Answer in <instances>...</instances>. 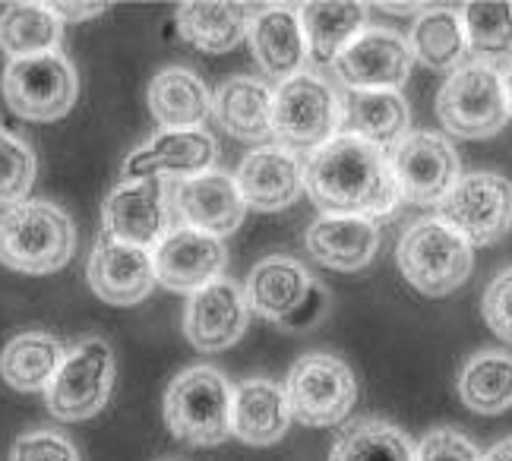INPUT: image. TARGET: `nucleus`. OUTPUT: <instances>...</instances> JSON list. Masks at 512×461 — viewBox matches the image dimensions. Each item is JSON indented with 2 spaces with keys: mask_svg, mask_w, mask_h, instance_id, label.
Masks as SVG:
<instances>
[{
  "mask_svg": "<svg viewBox=\"0 0 512 461\" xmlns=\"http://www.w3.org/2000/svg\"><path fill=\"white\" fill-rule=\"evenodd\" d=\"M304 190L332 218H383L402 203L389 155L358 136L339 133L307 158Z\"/></svg>",
  "mask_w": 512,
  "mask_h": 461,
  "instance_id": "nucleus-1",
  "label": "nucleus"
},
{
  "mask_svg": "<svg viewBox=\"0 0 512 461\" xmlns=\"http://www.w3.org/2000/svg\"><path fill=\"white\" fill-rule=\"evenodd\" d=\"M76 250L73 218L45 199H26L0 215V263L23 275H48Z\"/></svg>",
  "mask_w": 512,
  "mask_h": 461,
  "instance_id": "nucleus-2",
  "label": "nucleus"
},
{
  "mask_svg": "<svg viewBox=\"0 0 512 461\" xmlns=\"http://www.w3.org/2000/svg\"><path fill=\"white\" fill-rule=\"evenodd\" d=\"M234 389L215 367L181 370L165 392V424L187 446H222L231 436Z\"/></svg>",
  "mask_w": 512,
  "mask_h": 461,
  "instance_id": "nucleus-3",
  "label": "nucleus"
},
{
  "mask_svg": "<svg viewBox=\"0 0 512 461\" xmlns=\"http://www.w3.org/2000/svg\"><path fill=\"white\" fill-rule=\"evenodd\" d=\"M396 259L405 282L427 297H446L462 288L475 266L471 244L440 218L411 225L399 240Z\"/></svg>",
  "mask_w": 512,
  "mask_h": 461,
  "instance_id": "nucleus-4",
  "label": "nucleus"
},
{
  "mask_svg": "<svg viewBox=\"0 0 512 461\" xmlns=\"http://www.w3.org/2000/svg\"><path fill=\"white\" fill-rule=\"evenodd\" d=\"M272 95V136L282 149L317 152L342 133V98L317 73H298Z\"/></svg>",
  "mask_w": 512,
  "mask_h": 461,
  "instance_id": "nucleus-5",
  "label": "nucleus"
},
{
  "mask_svg": "<svg viewBox=\"0 0 512 461\" xmlns=\"http://www.w3.org/2000/svg\"><path fill=\"white\" fill-rule=\"evenodd\" d=\"M437 117L459 139L497 136L509 120L503 76L478 60L456 67L437 95Z\"/></svg>",
  "mask_w": 512,
  "mask_h": 461,
  "instance_id": "nucleus-6",
  "label": "nucleus"
},
{
  "mask_svg": "<svg viewBox=\"0 0 512 461\" xmlns=\"http://www.w3.org/2000/svg\"><path fill=\"white\" fill-rule=\"evenodd\" d=\"M291 420L304 427H336L358 402L354 370L336 354H304L285 379Z\"/></svg>",
  "mask_w": 512,
  "mask_h": 461,
  "instance_id": "nucleus-7",
  "label": "nucleus"
},
{
  "mask_svg": "<svg viewBox=\"0 0 512 461\" xmlns=\"http://www.w3.org/2000/svg\"><path fill=\"white\" fill-rule=\"evenodd\" d=\"M437 218L471 247H490L512 228V180L497 171L462 174L437 206Z\"/></svg>",
  "mask_w": 512,
  "mask_h": 461,
  "instance_id": "nucleus-8",
  "label": "nucleus"
},
{
  "mask_svg": "<svg viewBox=\"0 0 512 461\" xmlns=\"http://www.w3.org/2000/svg\"><path fill=\"white\" fill-rule=\"evenodd\" d=\"M80 79L70 60L61 51L10 60L4 70V98L16 117L48 124L61 120L76 105Z\"/></svg>",
  "mask_w": 512,
  "mask_h": 461,
  "instance_id": "nucleus-9",
  "label": "nucleus"
},
{
  "mask_svg": "<svg viewBox=\"0 0 512 461\" xmlns=\"http://www.w3.org/2000/svg\"><path fill=\"white\" fill-rule=\"evenodd\" d=\"M114 386V351L105 338H86L67 351L61 370L45 392L54 420H89L108 405Z\"/></svg>",
  "mask_w": 512,
  "mask_h": 461,
  "instance_id": "nucleus-10",
  "label": "nucleus"
},
{
  "mask_svg": "<svg viewBox=\"0 0 512 461\" xmlns=\"http://www.w3.org/2000/svg\"><path fill=\"white\" fill-rule=\"evenodd\" d=\"M392 177L402 193V203L415 206H440V199L459 184L462 162L456 146L440 133H408L402 143L389 152Z\"/></svg>",
  "mask_w": 512,
  "mask_h": 461,
  "instance_id": "nucleus-11",
  "label": "nucleus"
},
{
  "mask_svg": "<svg viewBox=\"0 0 512 461\" xmlns=\"http://www.w3.org/2000/svg\"><path fill=\"white\" fill-rule=\"evenodd\" d=\"M411 67L415 54L408 38L389 29H364L332 60V73L348 92H399L408 83Z\"/></svg>",
  "mask_w": 512,
  "mask_h": 461,
  "instance_id": "nucleus-12",
  "label": "nucleus"
},
{
  "mask_svg": "<svg viewBox=\"0 0 512 461\" xmlns=\"http://www.w3.org/2000/svg\"><path fill=\"white\" fill-rule=\"evenodd\" d=\"M168 180H124L117 184L102 209V234L130 247H159L168 234Z\"/></svg>",
  "mask_w": 512,
  "mask_h": 461,
  "instance_id": "nucleus-13",
  "label": "nucleus"
},
{
  "mask_svg": "<svg viewBox=\"0 0 512 461\" xmlns=\"http://www.w3.org/2000/svg\"><path fill=\"white\" fill-rule=\"evenodd\" d=\"M225 259L228 253L219 237L193 228H171L152 256L155 282L174 294H196L200 288L219 282Z\"/></svg>",
  "mask_w": 512,
  "mask_h": 461,
  "instance_id": "nucleus-14",
  "label": "nucleus"
},
{
  "mask_svg": "<svg viewBox=\"0 0 512 461\" xmlns=\"http://www.w3.org/2000/svg\"><path fill=\"white\" fill-rule=\"evenodd\" d=\"M171 203L174 212L184 218V228L203 231L219 240L238 231L247 215V203L234 177L215 168L200 177L181 180L171 190Z\"/></svg>",
  "mask_w": 512,
  "mask_h": 461,
  "instance_id": "nucleus-15",
  "label": "nucleus"
},
{
  "mask_svg": "<svg viewBox=\"0 0 512 461\" xmlns=\"http://www.w3.org/2000/svg\"><path fill=\"white\" fill-rule=\"evenodd\" d=\"M219 162V143L206 130H162L124 162V180L174 177L190 180L212 171Z\"/></svg>",
  "mask_w": 512,
  "mask_h": 461,
  "instance_id": "nucleus-16",
  "label": "nucleus"
},
{
  "mask_svg": "<svg viewBox=\"0 0 512 461\" xmlns=\"http://www.w3.org/2000/svg\"><path fill=\"white\" fill-rule=\"evenodd\" d=\"M250 307L234 282H212L187 297L184 335L196 351H225L247 332Z\"/></svg>",
  "mask_w": 512,
  "mask_h": 461,
  "instance_id": "nucleus-17",
  "label": "nucleus"
},
{
  "mask_svg": "<svg viewBox=\"0 0 512 461\" xmlns=\"http://www.w3.org/2000/svg\"><path fill=\"white\" fill-rule=\"evenodd\" d=\"M89 285L92 291L114 307H130L146 300L155 288V266H152V253L130 247V244H117L111 237H98V244L92 247L89 256Z\"/></svg>",
  "mask_w": 512,
  "mask_h": 461,
  "instance_id": "nucleus-18",
  "label": "nucleus"
},
{
  "mask_svg": "<svg viewBox=\"0 0 512 461\" xmlns=\"http://www.w3.org/2000/svg\"><path fill=\"white\" fill-rule=\"evenodd\" d=\"M234 184L250 209L279 212L304 193V165L282 146H256L234 174Z\"/></svg>",
  "mask_w": 512,
  "mask_h": 461,
  "instance_id": "nucleus-19",
  "label": "nucleus"
},
{
  "mask_svg": "<svg viewBox=\"0 0 512 461\" xmlns=\"http://www.w3.org/2000/svg\"><path fill=\"white\" fill-rule=\"evenodd\" d=\"M247 42L253 51L256 67H260L275 83H288L307 64V38L301 16L294 7H266L253 16Z\"/></svg>",
  "mask_w": 512,
  "mask_h": 461,
  "instance_id": "nucleus-20",
  "label": "nucleus"
},
{
  "mask_svg": "<svg viewBox=\"0 0 512 461\" xmlns=\"http://www.w3.org/2000/svg\"><path fill=\"white\" fill-rule=\"evenodd\" d=\"M313 282H317V278L304 269V263H298L294 256L275 253V256L260 259L256 269L250 272L244 300L260 319L282 326L301 310V304L310 297Z\"/></svg>",
  "mask_w": 512,
  "mask_h": 461,
  "instance_id": "nucleus-21",
  "label": "nucleus"
},
{
  "mask_svg": "<svg viewBox=\"0 0 512 461\" xmlns=\"http://www.w3.org/2000/svg\"><path fill=\"white\" fill-rule=\"evenodd\" d=\"M307 253L336 272H361L380 250V228L370 218H317L304 234Z\"/></svg>",
  "mask_w": 512,
  "mask_h": 461,
  "instance_id": "nucleus-22",
  "label": "nucleus"
},
{
  "mask_svg": "<svg viewBox=\"0 0 512 461\" xmlns=\"http://www.w3.org/2000/svg\"><path fill=\"white\" fill-rule=\"evenodd\" d=\"M291 427L288 395L272 379H247L234 389L231 436L247 446H275Z\"/></svg>",
  "mask_w": 512,
  "mask_h": 461,
  "instance_id": "nucleus-23",
  "label": "nucleus"
},
{
  "mask_svg": "<svg viewBox=\"0 0 512 461\" xmlns=\"http://www.w3.org/2000/svg\"><path fill=\"white\" fill-rule=\"evenodd\" d=\"M411 108L402 92H348L342 98V133L383 149L386 155L411 133Z\"/></svg>",
  "mask_w": 512,
  "mask_h": 461,
  "instance_id": "nucleus-24",
  "label": "nucleus"
},
{
  "mask_svg": "<svg viewBox=\"0 0 512 461\" xmlns=\"http://www.w3.org/2000/svg\"><path fill=\"white\" fill-rule=\"evenodd\" d=\"M149 111L165 130H203L212 114V92L193 70L168 67L149 83Z\"/></svg>",
  "mask_w": 512,
  "mask_h": 461,
  "instance_id": "nucleus-25",
  "label": "nucleus"
},
{
  "mask_svg": "<svg viewBox=\"0 0 512 461\" xmlns=\"http://www.w3.org/2000/svg\"><path fill=\"white\" fill-rule=\"evenodd\" d=\"M272 89L250 76H234L212 92V114L225 133L244 143H263L272 136Z\"/></svg>",
  "mask_w": 512,
  "mask_h": 461,
  "instance_id": "nucleus-26",
  "label": "nucleus"
},
{
  "mask_svg": "<svg viewBox=\"0 0 512 461\" xmlns=\"http://www.w3.org/2000/svg\"><path fill=\"white\" fill-rule=\"evenodd\" d=\"M253 13H260L253 4H215V0L196 4L193 0L177 10V29L193 48L206 54H225L247 38Z\"/></svg>",
  "mask_w": 512,
  "mask_h": 461,
  "instance_id": "nucleus-27",
  "label": "nucleus"
},
{
  "mask_svg": "<svg viewBox=\"0 0 512 461\" xmlns=\"http://www.w3.org/2000/svg\"><path fill=\"white\" fill-rule=\"evenodd\" d=\"M298 16L307 38V60L332 64L364 32L367 7L348 4V0H320V4L298 7Z\"/></svg>",
  "mask_w": 512,
  "mask_h": 461,
  "instance_id": "nucleus-28",
  "label": "nucleus"
},
{
  "mask_svg": "<svg viewBox=\"0 0 512 461\" xmlns=\"http://www.w3.org/2000/svg\"><path fill=\"white\" fill-rule=\"evenodd\" d=\"M64 345L48 332H23L0 351V376L16 392H48L64 364Z\"/></svg>",
  "mask_w": 512,
  "mask_h": 461,
  "instance_id": "nucleus-29",
  "label": "nucleus"
},
{
  "mask_svg": "<svg viewBox=\"0 0 512 461\" xmlns=\"http://www.w3.org/2000/svg\"><path fill=\"white\" fill-rule=\"evenodd\" d=\"M459 398L475 414H503L512 408V354L481 351L459 370Z\"/></svg>",
  "mask_w": 512,
  "mask_h": 461,
  "instance_id": "nucleus-30",
  "label": "nucleus"
},
{
  "mask_svg": "<svg viewBox=\"0 0 512 461\" xmlns=\"http://www.w3.org/2000/svg\"><path fill=\"white\" fill-rule=\"evenodd\" d=\"M64 19L48 4H10L0 13V51L13 60L57 51Z\"/></svg>",
  "mask_w": 512,
  "mask_h": 461,
  "instance_id": "nucleus-31",
  "label": "nucleus"
},
{
  "mask_svg": "<svg viewBox=\"0 0 512 461\" xmlns=\"http://www.w3.org/2000/svg\"><path fill=\"white\" fill-rule=\"evenodd\" d=\"M411 54L430 70H456L468 54L462 16L452 10H424L411 26Z\"/></svg>",
  "mask_w": 512,
  "mask_h": 461,
  "instance_id": "nucleus-32",
  "label": "nucleus"
},
{
  "mask_svg": "<svg viewBox=\"0 0 512 461\" xmlns=\"http://www.w3.org/2000/svg\"><path fill=\"white\" fill-rule=\"evenodd\" d=\"M329 461H415V443L389 420L364 417L332 443Z\"/></svg>",
  "mask_w": 512,
  "mask_h": 461,
  "instance_id": "nucleus-33",
  "label": "nucleus"
},
{
  "mask_svg": "<svg viewBox=\"0 0 512 461\" xmlns=\"http://www.w3.org/2000/svg\"><path fill=\"white\" fill-rule=\"evenodd\" d=\"M462 29L478 64L497 70L500 60L512 57V4L506 0H471L462 7Z\"/></svg>",
  "mask_w": 512,
  "mask_h": 461,
  "instance_id": "nucleus-34",
  "label": "nucleus"
},
{
  "mask_svg": "<svg viewBox=\"0 0 512 461\" xmlns=\"http://www.w3.org/2000/svg\"><path fill=\"white\" fill-rule=\"evenodd\" d=\"M35 184V152L26 139L0 130V206L26 203Z\"/></svg>",
  "mask_w": 512,
  "mask_h": 461,
  "instance_id": "nucleus-35",
  "label": "nucleus"
},
{
  "mask_svg": "<svg viewBox=\"0 0 512 461\" xmlns=\"http://www.w3.org/2000/svg\"><path fill=\"white\" fill-rule=\"evenodd\" d=\"M10 461H83V458H80V449H76L64 433L35 430L16 439Z\"/></svg>",
  "mask_w": 512,
  "mask_h": 461,
  "instance_id": "nucleus-36",
  "label": "nucleus"
},
{
  "mask_svg": "<svg viewBox=\"0 0 512 461\" xmlns=\"http://www.w3.org/2000/svg\"><path fill=\"white\" fill-rule=\"evenodd\" d=\"M415 461H484V455L465 433L437 427L415 446Z\"/></svg>",
  "mask_w": 512,
  "mask_h": 461,
  "instance_id": "nucleus-37",
  "label": "nucleus"
},
{
  "mask_svg": "<svg viewBox=\"0 0 512 461\" xmlns=\"http://www.w3.org/2000/svg\"><path fill=\"white\" fill-rule=\"evenodd\" d=\"M484 323L490 326L500 342L512 345V266L503 269L494 282L487 285L484 300H481Z\"/></svg>",
  "mask_w": 512,
  "mask_h": 461,
  "instance_id": "nucleus-38",
  "label": "nucleus"
},
{
  "mask_svg": "<svg viewBox=\"0 0 512 461\" xmlns=\"http://www.w3.org/2000/svg\"><path fill=\"white\" fill-rule=\"evenodd\" d=\"M326 310H329V291L320 285V282H313V288H310V297L301 304V310L294 313L288 323H282V329H288V332H304V329H313L320 323V319L326 316Z\"/></svg>",
  "mask_w": 512,
  "mask_h": 461,
  "instance_id": "nucleus-39",
  "label": "nucleus"
},
{
  "mask_svg": "<svg viewBox=\"0 0 512 461\" xmlns=\"http://www.w3.org/2000/svg\"><path fill=\"white\" fill-rule=\"evenodd\" d=\"M61 19H92L98 13H105L108 4H64V0H54V4H48Z\"/></svg>",
  "mask_w": 512,
  "mask_h": 461,
  "instance_id": "nucleus-40",
  "label": "nucleus"
},
{
  "mask_svg": "<svg viewBox=\"0 0 512 461\" xmlns=\"http://www.w3.org/2000/svg\"><path fill=\"white\" fill-rule=\"evenodd\" d=\"M484 461H512V436H506V439H500V443L490 446Z\"/></svg>",
  "mask_w": 512,
  "mask_h": 461,
  "instance_id": "nucleus-41",
  "label": "nucleus"
},
{
  "mask_svg": "<svg viewBox=\"0 0 512 461\" xmlns=\"http://www.w3.org/2000/svg\"><path fill=\"white\" fill-rule=\"evenodd\" d=\"M503 92H506V108H509V117H512V64L503 73Z\"/></svg>",
  "mask_w": 512,
  "mask_h": 461,
  "instance_id": "nucleus-42",
  "label": "nucleus"
}]
</instances>
